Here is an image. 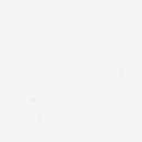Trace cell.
Wrapping results in <instances>:
<instances>
[{
  "instance_id": "obj_1",
  "label": "cell",
  "mask_w": 142,
  "mask_h": 142,
  "mask_svg": "<svg viewBox=\"0 0 142 142\" xmlns=\"http://www.w3.org/2000/svg\"><path fill=\"white\" fill-rule=\"evenodd\" d=\"M35 120H37L39 124H42L44 122V115L43 113H37L35 115Z\"/></svg>"
},
{
  "instance_id": "obj_2",
  "label": "cell",
  "mask_w": 142,
  "mask_h": 142,
  "mask_svg": "<svg viewBox=\"0 0 142 142\" xmlns=\"http://www.w3.org/2000/svg\"><path fill=\"white\" fill-rule=\"evenodd\" d=\"M35 102H37V98L34 96H28L26 98V103H28V105H34Z\"/></svg>"
},
{
  "instance_id": "obj_3",
  "label": "cell",
  "mask_w": 142,
  "mask_h": 142,
  "mask_svg": "<svg viewBox=\"0 0 142 142\" xmlns=\"http://www.w3.org/2000/svg\"><path fill=\"white\" fill-rule=\"evenodd\" d=\"M118 76H119V77L125 76V68H123V67L118 68Z\"/></svg>"
}]
</instances>
